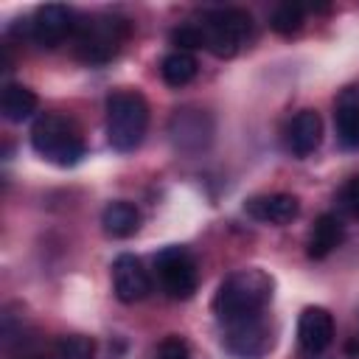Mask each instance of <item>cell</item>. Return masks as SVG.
I'll return each mask as SVG.
<instances>
[{
	"instance_id": "obj_11",
	"label": "cell",
	"mask_w": 359,
	"mask_h": 359,
	"mask_svg": "<svg viewBox=\"0 0 359 359\" xmlns=\"http://www.w3.org/2000/svg\"><path fill=\"white\" fill-rule=\"evenodd\" d=\"M297 339L306 353H323L334 342V317L323 306H309L303 309L297 320Z\"/></svg>"
},
{
	"instance_id": "obj_2",
	"label": "cell",
	"mask_w": 359,
	"mask_h": 359,
	"mask_svg": "<svg viewBox=\"0 0 359 359\" xmlns=\"http://www.w3.org/2000/svg\"><path fill=\"white\" fill-rule=\"evenodd\" d=\"M31 146L39 157L59 168H70L84 157V137L81 129L56 112H45L31 126Z\"/></svg>"
},
{
	"instance_id": "obj_18",
	"label": "cell",
	"mask_w": 359,
	"mask_h": 359,
	"mask_svg": "<svg viewBox=\"0 0 359 359\" xmlns=\"http://www.w3.org/2000/svg\"><path fill=\"white\" fill-rule=\"evenodd\" d=\"M196 73H199V65H196L194 53H185V50H171L160 62V76L168 87H185L196 79Z\"/></svg>"
},
{
	"instance_id": "obj_15",
	"label": "cell",
	"mask_w": 359,
	"mask_h": 359,
	"mask_svg": "<svg viewBox=\"0 0 359 359\" xmlns=\"http://www.w3.org/2000/svg\"><path fill=\"white\" fill-rule=\"evenodd\" d=\"M334 123H337L339 140L351 149H359V87H348L339 95Z\"/></svg>"
},
{
	"instance_id": "obj_19",
	"label": "cell",
	"mask_w": 359,
	"mask_h": 359,
	"mask_svg": "<svg viewBox=\"0 0 359 359\" xmlns=\"http://www.w3.org/2000/svg\"><path fill=\"white\" fill-rule=\"evenodd\" d=\"M300 25H303V6L300 3H280L269 17V28L280 36L297 34Z\"/></svg>"
},
{
	"instance_id": "obj_9",
	"label": "cell",
	"mask_w": 359,
	"mask_h": 359,
	"mask_svg": "<svg viewBox=\"0 0 359 359\" xmlns=\"http://www.w3.org/2000/svg\"><path fill=\"white\" fill-rule=\"evenodd\" d=\"M73 11L67 6H59V3H48V6H39L28 22V34L31 39L39 45V48H56L62 45L79 22H73Z\"/></svg>"
},
{
	"instance_id": "obj_21",
	"label": "cell",
	"mask_w": 359,
	"mask_h": 359,
	"mask_svg": "<svg viewBox=\"0 0 359 359\" xmlns=\"http://www.w3.org/2000/svg\"><path fill=\"white\" fill-rule=\"evenodd\" d=\"M171 42L177 45V50H196V48H205V39H202V31L199 25H182V28H174L171 31Z\"/></svg>"
},
{
	"instance_id": "obj_5",
	"label": "cell",
	"mask_w": 359,
	"mask_h": 359,
	"mask_svg": "<svg viewBox=\"0 0 359 359\" xmlns=\"http://www.w3.org/2000/svg\"><path fill=\"white\" fill-rule=\"evenodd\" d=\"M199 31H202L205 48L213 56L230 59L247 45L252 34V17L244 8H213L205 14Z\"/></svg>"
},
{
	"instance_id": "obj_13",
	"label": "cell",
	"mask_w": 359,
	"mask_h": 359,
	"mask_svg": "<svg viewBox=\"0 0 359 359\" xmlns=\"http://www.w3.org/2000/svg\"><path fill=\"white\" fill-rule=\"evenodd\" d=\"M320 140H323V121H320V115L314 109H300L292 118L289 129H286V143H289L292 154L294 157H309L320 146Z\"/></svg>"
},
{
	"instance_id": "obj_1",
	"label": "cell",
	"mask_w": 359,
	"mask_h": 359,
	"mask_svg": "<svg viewBox=\"0 0 359 359\" xmlns=\"http://www.w3.org/2000/svg\"><path fill=\"white\" fill-rule=\"evenodd\" d=\"M269 297H272V278L264 269H255V266L236 269L219 283L213 294V311L222 323H230V320L264 311Z\"/></svg>"
},
{
	"instance_id": "obj_24",
	"label": "cell",
	"mask_w": 359,
	"mask_h": 359,
	"mask_svg": "<svg viewBox=\"0 0 359 359\" xmlns=\"http://www.w3.org/2000/svg\"><path fill=\"white\" fill-rule=\"evenodd\" d=\"M17 359H56V351L39 348L36 342H28V345H22V353Z\"/></svg>"
},
{
	"instance_id": "obj_8",
	"label": "cell",
	"mask_w": 359,
	"mask_h": 359,
	"mask_svg": "<svg viewBox=\"0 0 359 359\" xmlns=\"http://www.w3.org/2000/svg\"><path fill=\"white\" fill-rule=\"evenodd\" d=\"M168 135H171V143L177 151H185V154H196L202 151L208 143H210V135H213V123H210V115L205 109H194V107H182L171 115L168 121Z\"/></svg>"
},
{
	"instance_id": "obj_10",
	"label": "cell",
	"mask_w": 359,
	"mask_h": 359,
	"mask_svg": "<svg viewBox=\"0 0 359 359\" xmlns=\"http://www.w3.org/2000/svg\"><path fill=\"white\" fill-rule=\"evenodd\" d=\"M112 286H115V297L121 303H140L151 292L149 272L143 269L140 258H135L129 252L115 258V264H112Z\"/></svg>"
},
{
	"instance_id": "obj_14",
	"label": "cell",
	"mask_w": 359,
	"mask_h": 359,
	"mask_svg": "<svg viewBox=\"0 0 359 359\" xmlns=\"http://www.w3.org/2000/svg\"><path fill=\"white\" fill-rule=\"evenodd\" d=\"M342 238H345L342 222H339L334 213H323V216L314 222L311 233H309V250H306V252H309V258L320 261V258L331 255V252L342 244Z\"/></svg>"
},
{
	"instance_id": "obj_17",
	"label": "cell",
	"mask_w": 359,
	"mask_h": 359,
	"mask_svg": "<svg viewBox=\"0 0 359 359\" xmlns=\"http://www.w3.org/2000/svg\"><path fill=\"white\" fill-rule=\"evenodd\" d=\"M0 112L6 121L11 123H22L36 112V95L34 90H28L25 84H6L3 95H0Z\"/></svg>"
},
{
	"instance_id": "obj_22",
	"label": "cell",
	"mask_w": 359,
	"mask_h": 359,
	"mask_svg": "<svg viewBox=\"0 0 359 359\" xmlns=\"http://www.w3.org/2000/svg\"><path fill=\"white\" fill-rule=\"evenodd\" d=\"M151 359H191V351H188L185 339H180V337H165V339L157 345V351H154Z\"/></svg>"
},
{
	"instance_id": "obj_16",
	"label": "cell",
	"mask_w": 359,
	"mask_h": 359,
	"mask_svg": "<svg viewBox=\"0 0 359 359\" xmlns=\"http://www.w3.org/2000/svg\"><path fill=\"white\" fill-rule=\"evenodd\" d=\"M101 224H104V233L112 236V238H129L137 233L140 227V210L132 205V202H109L101 213Z\"/></svg>"
},
{
	"instance_id": "obj_7",
	"label": "cell",
	"mask_w": 359,
	"mask_h": 359,
	"mask_svg": "<svg viewBox=\"0 0 359 359\" xmlns=\"http://www.w3.org/2000/svg\"><path fill=\"white\" fill-rule=\"evenodd\" d=\"M160 286L174 300H188L196 292V261L185 247H165L154 255Z\"/></svg>"
},
{
	"instance_id": "obj_3",
	"label": "cell",
	"mask_w": 359,
	"mask_h": 359,
	"mask_svg": "<svg viewBox=\"0 0 359 359\" xmlns=\"http://www.w3.org/2000/svg\"><path fill=\"white\" fill-rule=\"evenodd\" d=\"M129 31V22L115 14L84 20L73 31V53L84 65H107L112 56H118Z\"/></svg>"
},
{
	"instance_id": "obj_12",
	"label": "cell",
	"mask_w": 359,
	"mask_h": 359,
	"mask_svg": "<svg viewBox=\"0 0 359 359\" xmlns=\"http://www.w3.org/2000/svg\"><path fill=\"white\" fill-rule=\"evenodd\" d=\"M244 210L264 224H289L300 213V202L294 194H261L244 202Z\"/></svg>"
},
{
	"instance_id": "obj_20",
	"label": "cell",
	"mask_w": 359,
	"mask_h": 359,
	"mask_svg": "<svg viewBox=\"0 0 359 359\" xmlns=\"http://www.w3.org/2000/svg\"><path fill=\"white\" fill-rule=\"evenodd\" d=\"M56 359H93L95 356V339L84 334H67L56 342Z\"/></svg>"
},
{
	"instance_id": "obj_23",
	"label": "cell",
	"mask_w": 359,
	"mask_h": 359,
	"mask_svg": "<svg viewBox=\"0 0 359 359\" xmlns=\"http://www.w3.org/2000/svg\"><path fill=\"white\" fill-rule=\"evenodd\" d=\"M342 199H345V208L353 213V216H359V174L345 185V194H342Z\"/></svg>"
},
{
	"instance_id": "obj_4",
	"label": "cell",
	"mask_w": 359,
	"mask_h": 359,
	"mask_svg": "<svg viewBox=\"0 0 359 359\" xmlns=\"http://www.w3.org/2000/svg\"><path fill=\"white\" fill-rule=\"evenodd\" d=\"M149 126V104L135 90H118L107 98V140L115 151H135Z\"/></svg>"
},
{
	"instance_id": "obj_6",
	"label": "cell",
	"mask_w": 359,
	"mask_h": 359,
	"mask_svg": "<svg viewBox=\"0 0 359 359\" xmlns=\"http://www.w3.org/2000/svg\"><path fill=\"white\" fill-rule=\"evenodd\" d=\"M224 348L238 359L266 356V351L272 348V328H269L264 311L224 323Z\"/></svg>"
}]
</instances>
